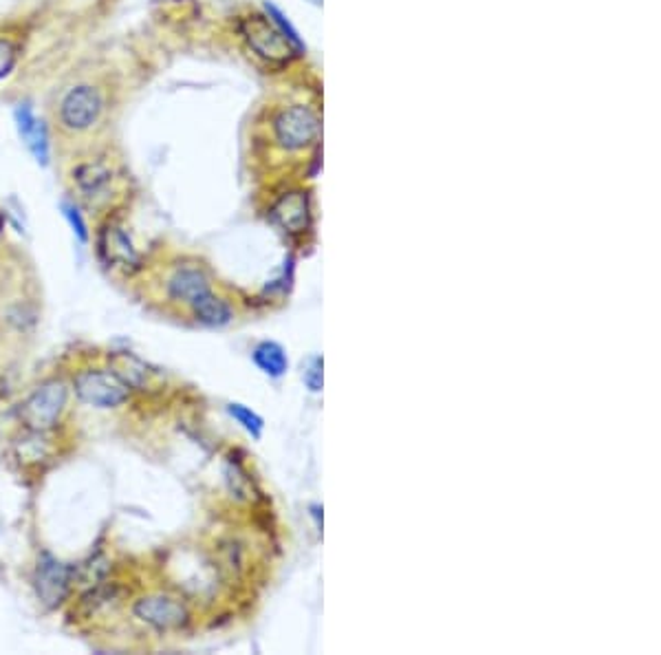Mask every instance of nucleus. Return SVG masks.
I'll return each instance as SVG.
<instances>
[{"instance_id":"obj_16","label":"nucleus","mask_w":661,"mask_h":655,"mask_svg":"<svg viewBox=\"0 0 661 655\" xmlns=\"http://www.w3.org/2000/svg\"><path fill=\"white\" fill-rule=\"evenodd\" d=\"M60 212H62L64 221H67L68 227H71L73 237H76L82 245H87L90 241V230H89L87 218H84V212L79 210V206L76 204V201H67V199L60 201Z\"/></svg>"},{"instance_id":"obj_10","label":"nucleus","mask_w":661,"mask_h":655,"mask_svg":"<svg viewBox=\"0 0 661 655\" xmlns=\"http://www.w3.org/2000/svg\"><path fill=\"white\" fill-rule=\"evenodd\" d=\"M71 179L78 193L84 199L93 201L110 188L115 179V168L106 159H84V162H78L73 166Z\"/></svg>"},{"instance_id":"obj_8","label":"nucleus","mask_w":661,"mask_h":655,"mask_svg":"<svg viewBox=\"0 0 661 655\" xmlns=\"http://www.w3.org/2000/svg\"><path fill=\"white\" fill-rule=\"evenodd\" d=\"M14 124L26 153L40 168L51 166V132L47 121L36 115L31 102H20L14 109Z\"/></svg>"},{"instance_id":"obj_5","label":"nucleus","mask_w":661,"mask_h":655,"mask_svg":"<svg viewBox=\"0 0 661 655\" xmlns=\"http://www.w3.org/2000/svg\"><path fill=\"white\" fill-rule=\"evenodd\" d=\"M73 585V565L62 563L51 552H42L34 569V589L40 603L47 609H58L68 598Z\"/></svg>"},{"instance_id":"obj_6","label":"nucleus","mask_w":661,"mask_h":655,"mask_svg":"<svg viewBox=\"0 0 661 655\" xmlns=\"http://www.w3.org/2000/svg\"><path fill=\"white\" fill-rule=\"evenodd\" d=\"M132 614L143 625L157 631H177L188 625L190 611L179 598L168 594H148L135 600Z\"/></svg>"},{"instance_id":"obj_2","label":"nucleus","mask_w":661,"mask_h":655,"mask_svg":"<svg viewBox=\"0 0 661 655\" xmlns=\"http://www.w3.org/2000/svg\"><path fill=\"white\" fill-rule=\"evenodd\" d=\"M104 113V93L90 82H79L62 95L58 104V124L71 135H82L98 126Z\"/></svg>"},{"instance_id":"obj_11","label":"nucleus","mask_w":661,"mask_h":655,"mask_svg":"<svg viewBox=\"0 0 661 655\" xmlns=\"http://www.w3.org/2000/svg\"><path fill=\"white\" fill-rule=\"evenodd\" d=\"M212 291L210 279L201 268H179L168 280V296L174 302H184L192 307L196 301Z\"/></svg>"},{"instance_id":"obj_13","label":"nucleus","mask_w":661,"mask_h":655,"mask_svg":"<svg viewBox=\"0 0 661 655\" xmlns=\"http://www.w3.org/2000/svg\"><path fill=\"white\" fill-rule=\"evenodd\" d=\"M190 309L196 321L205 324V327H226L234 318L232 307H229L223 298L215 296V291H210V294L201 298V301H196Z\"/></svg>"},{"instance_id":"obj_12","label":"nucleus","mask_w":661,"mask_h":655,"mask_svg":"<svg viewBox=\"0 0 661 655\" xmlns=\"http://www.w3.org/2000/svg\"><path fill=\"white\" fill-rule=\"evenodd\" d=\"M271 218L285 232H305L309 226V196L307 193H289L280 196L271 207Z\"/></svg>"},{"instance_id":"obj_15","label":"nucleus","mask_w":661,"mask_h":655,"mask_svg":"<svg viewBox=\"0 0 661 655\" xmlns=\"http://www.w3.org/2000/svg\"><path fill=\"white\" fill-rule=\"evenodd\" d=\"M254 362L260 371L268 373L269 377H282L289 369V360H287L285 349L280 347L278 343H260L258 347L254 349Z\"/></svg>"},{"instance_id":"obj_7","label":"nucleus","mask_w":661,"mask_h":655,"mask_svg":"<svg viewBox=\"0 0 661 655\" xmlns=\"http://www.w3.org/2000/svg\"><path fill=\"white\" fill-rule=\"evenodd\" d=\"M276 140L287 151H300L309 143L316 142L320 132V120L309 106L296 104L291 109H285L274 120Z\"/></svg>"},{"instance_id":"obj_3","label":"nucleus","mask_w":661,"mask_h":655,"mask_svg":"<svg viewBox=\"0 0 661 655\" xmlns=\"http://www.w3.org/2000/svg\"><path fill=\"white\" fill-rule=\"evenodd\" d=\"M68 402V386L62 380H47L20 404V422L29 433H47L60 422Z\"/></svg>"},{"instance_id":"obj_20","label":"nucleus","mask_w":661,"mask_h":655,"mask_svg":"<svg viewBox=\"0 0 661 655\" xmlns=\"http://www.w3.org/2000/svg\"><path fill=\"white\" fill-rule=\"evenodd\" d=\"M322 362H320V358H313L311 360V366H309V371L305 373V380H307V386L311 388V391H320V386H322Z\"/></svg>"},{"instance_id":"obj_1","label":"nucleus","mask_w":661,"mask_h":655,"mask_svg":"<svg viewBox=\"0 0 661 655\" xmlns=\"http://www.w3.org/2000/svg\"><path fill=\"white\" fill-rule=\"evenodd\" d=\"M238 31L247 47L269 67H287L300 51L282 36L268 14H249L238 20Z\"/></svg>"},{"instance_id":"obj_4","label":"nucleus","mask_w":661,"mask_h":655,"mask_svg":"<svg viewBox=\"0 0 661 655\" xmlns=\"http://www.w3.org/2000/svg\"><path fill=\"white\" fill-rule=\"evenodd\" d=\"M73 391L87 407L120 408L131 399V386L121 382L110 369H84L73 377Z\"/></svg>"},{"instance_id":"obj_22","label":"nucleus","mask_w":661,"mask_h":655,"mask_svg":"<svg viewBox=\"0 0 661 655\" xmlns=\"http://www.w3.org/2000/svg\"><path fill=\"white\" fill-rule=\"evenodd\" d=\"M309 3H313V5H320V3H322V0H309Z\"/></svg>"},{"instance_id":"obj_9","label":"nucleus","mask_w":661,"mask_h":655,"mask_svg":"<svg viewBox=\"0 0 661 655\" xmlns=\"http://www.w3.org/2000/svg\"><path fill=\"white\" fill-rule=\"evenodd\" d=\"M98 252L106 265L120 268L124 271H137L142 265V257L132 243L131 234L117 221L104 223L98 234Z\"/></svg>"},{"instance_id":"obj_21","label":"nucleus","mask_w":661,"mask_h":655,"mask_svg":"<svg viewBox=\"0 0 661 655\" xmlns=\"http://www.w3.org/2000/svg\"><path fill=\"white\" fill-rule=\"evenodd\" d=\"M5 223H7V218H5L3 212H0V234L5 232Z\"/></svg>"},{"instance_id":"obj_19","label":"nucleus","mask_w":661,"mask_h":655,"mask_svg":"<svg viewBox=\"0 0 661 655\" xmlns=\"http://www.w3.org/2000/svg\"><path fill=\"white\" fill-rule=\"evenodd\" d=\"M265 12H268V16H269V18H271V23H274L276 26H278V29L282 31V36H285V38H287V40H289V42H291V45H293V47H296V49H298V51H302V49H305V45H302V40H300V36H298V31H296V29H293V25L289 23V20H287V18H285V14H282V12H280V9H278V7H276V5H271V3H265Z\"/></svg>"},{"instance_id":"obj_14","label":"nucleus","mask_w":661,"mask_h":655,"mask_svg":"<svg viewBox=\"0 0 661 655\" xmlns=\"http://www.w3.org/2000/svg\"><path fill=\"white\" fill-rule=\"evenodd\" d=\"M110 371L120 377L121 382H126L128 386L132 388H143L148 382V371L146 364L140 358H135L132 354H126V351H117V354L109 355Z\"/></svg>"},{"instance_id":"obj_17","label":"nucleus","mask_w":661,"mask_h":655,"mask_svg":"<svg viewBox=\"0 0 661 655\" xmlns=\"http://www.w3.org/2000/svg\"><path fill=\"white\" fill-rule=\"evenodd\" d=\"M227 413H229V417L236 419V422L241 424L249 435L256 437V439L263 435V428H265L263 417H260V415H256L252 408L243 407V404H229Z\"/></svg>"},{"instance_id":"obj_18","label":"nucleus","mask_w":661,"mask_h":655,"mask_svg":"<svg viewBox=\"0 0 661 655\" xmlns=\"http://www.w3.org/2000/svg\"><path fill=\"white\" fill-rule=\"evenodd\" d=\"M20 60V45L12 38L0 36V82L14 73Z\"/></svg>"}]
</instances>
